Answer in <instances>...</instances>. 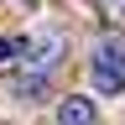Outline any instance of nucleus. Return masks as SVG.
<instances>
[{
    "label": "nucleus",
    "instance_id": "obj_3",
    "mask_svg": "<svg viewBox=\"0 0 125 125\" xmlns=\"http://www.w3.org/2000/svg\"><path fill=\"white\" fill-rule=\"evenodd\" d=\"M57 125H99V109H94V99H83V94H68V99L57 104Z\"/></svg>",
    "mask_w": 125,
    "mask_h": 125
},
{
    "label": "nucleus",
    "instance_id": "obj_2",
    "mask_svg": "<svg viewBox=\"0 0 125 125\" xmlns=\"http://www.w3.org/2000/svg\"><path fill=\"white\" fill-rule=\"evenodd\" d=\"M94 89H99V94H120L125 89V47L120 42H104L99 47V52H94Z\"/></svg>",
    "mask_w": 125,
    "mask_h": 125
},
{
    "label": "nucleus",
    "instance_id": "obj_6",
    "mask_svg": "<svg viewBox=\"0 0 125 125\" xmlns=\"http://www.w3.org/2000/svg\"><path fill=\"white\" fill-rule=\"evenodd\" d=\"M10 57H16V42H10V37H0V62H10Z\"/></svg>",
    "mask_w": 125,
    "mask_h": 125
},
{
    "label": "nucleus",
    "instance_id": "obj_1",
    "mask_svg": "<svg viewBox=\"0 0 125 125\" xmlns=\"http://www.w3.org/2000/svg\"><path fill=\"white\" fill-rule=\"evenodd\" d=\"M16 57H21L31 73H52L57 62L68 57V37H62L57 26H37V31H26V37L16 42Z\"/></svg>",
    "mask_w": 125,
    "mask_h": 125
},
{
    "label": "nucleus",
    "instance_id": "obj_4",
    "mask_svg": "<svg viewBox=\"0 0 125 125\" xmlns=\"http://www.w3.org/2000/svg\"><path fill=\"white\" fill-rule=\"evenodd\" d=\"M10 94H16V99H26V104L47 99V73H21V78L10 83Z\"/></svg>",
    "mask_w": 125,
    "mask_h": 125
},
{
    "label": "nucleus",
    "instance_id": "obj_5",
    "mask_svg": "<svg viewBox=\"0 0 125 125\" xmlns=\"http://www.w3.org/2000/svg\"><path fill=\"white\" fill-rule=\"evenodd\" d=\"M104 21L115 31H125V0H104Z\"/></svg>",
    "mask_w": 125,
    "mask_h": 125
}]
</instances>
